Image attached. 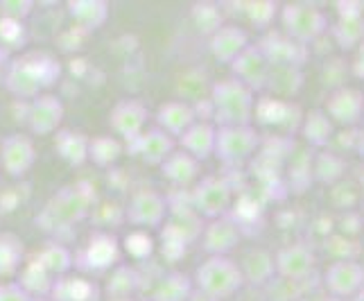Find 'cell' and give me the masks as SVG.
Instances as JSON below:
<instances>
[{
	"label": "cell",
	"instance_id": "cell-1",
	"mask_svg": "<svg viewBox=\"0 0 364 301\" xmlns=\"http://www.w3.org/2000/svg\"><path fill=\"white\" fill-rule=\"evenodd\" d=\"M59 78H61L59 61L48 53L32 50V53H25L9 61L3 75V86L16 100L32 102V100L43 95L50 86H55Z\"/></svg>",
	"mask_w": 364,
	"mask_h": 301
},
{
	"label": "cell",
	"instance_id": "cell-2",
	"mask_svg": "<svg viewBox=\"0 0 364 301\" xmlns=\"http://www.w3.org/2000/svg\"><path fill=\"white\" fill-rule=\"evenodd\" d=\"M93 193L86 184H70L57 191L48 199L46 206L36 213V227L46 233H61L73 227L75 222L84 220L93 208Z\"/></svg>",
	"mask_w": 364,
	"mask_h": 301
},
{
	"label": "cell",
	"instance_id": "cell-3",
	"mask_svg": "<svg viewBox=\"0 0 364 301\" xmlns=\"http://www.w3.org/2000/svg\"><path fill=\"white\" fill-rule=\"evenodd\" d=\"M36 157L39 154H36L32 136L23 132L9 134L0 143V168L11 179H23L34 168Z\"/></svg>",
	"mask_w": 364,
	"mask_h": 301
},
{
	"label": "cell",
	"instance_id": "cell-4",
	"mask_svg": "<svg viewBox=\"0 0 364 301\" xmlns=\"http://www.w3.org/2000/svg\"><path fill=\"white\" fill-rule=\"evenodd\" d=\"M64 122V102L53 95L43 93L28 105V114H25V125L34 136H50L57 134Z\"/></svg>",
	"mask_w": 364,
	"mask_h": 301
},
{
	"label": "cell",
	"instance_id": "cell-5",
	"mask_svg": "<svg viewBox=\"0 0 364 301\" xmlns=\"http://www.w3.org/2000/svg\"><path fill=\"white\" fill-rule=\"evenodd\" d=\"M199 285H202L204 295L208 297H227L233 292L242 281V274L233 268L229 260L224 258H213L204 268H199Z\"/></svg>",
	"mask_w": 364,
	"mask_h": 301
},
{
	"label": "cell",
	"instance_id": "cell-6",
	"mask_svg": "<svg viewBox=\"0 0 364 301\" xmlns=\"http://www.w3.org/2000/svg\"><path fill=\"white\" fill-rule=\"evenodd\" d=\"M120 258V247L114 236L109 233H93L89 243L80 252L75 265L84 272H102L109 270Z\"/></svg>",
	"mask_w": 364,
	"mask_h": 301
},
{
	"label": "cell",
	"instance_id": "cell-7",
	"mask_svg": "<svg viewBox=\"0 0 364 301\" xmlns=\"http://www.w3.org/2000/svg\"><path fill=\"white\" fill-rule=\"evenodd\" d=\"M145 118H147L145 107L138 102V100H122V102H118L111 109L109 125L118 136H122V139L136 141L138 136H141Z\"/></svg>",
	"mask_w": 364,
	"mask_h": 301
},
{
	"label": "cell",
	"instance_id": "cell-8",
	"mask_svg": "<svg viewBox=\"0 0 364 301\" xmlns=\"http://www.w3.org/2000/svg\"><path fill=\"white\" fill-rule=\"evenodd\" d=\"M215 102L218 111L224 116V120L237 122L240 118L249 116L251 97L237 82H224L215 89Z\"/></svg>",
	"mask_w": 364,
	"mask_h": 301
},
{
	"label": "cell",
	"instance_id": "cell-9",
	"mask_svg": "<svg viewBox=\"0 0 364 301\" xmlns=\"http://www.w3.org/2000/svg\"><path fill=\"white\" fill-rule=\"evenodd\" d=\"M163 213H166V204L154 191H141L136 193L132 204L127 208V218L136 227H156L161 222Z\"/></svg>",
	"mask_w": 364,
	"mask_h": 301
},
{
	"label": "cell",
	"instance_id": "cell-10",
	"mask_svg": "<svg viewBox=\"0 0 364 301\" xmlns=\"http://www.w3.org/2000/svg\"><path fill=\"white\" fill-rule=\"evenodd\" d=\"M89 147H91V139H86L77 130H59L55 134L57 154L66 163H70V166H82L89 159Z\"/></svg>",
	"mask_w": 364,
	"mask_h": 301
},
{
	"label": "cell",
	"instance_id": "cell-11",
	"mask_svg": "<svg viewBox=\"0 0 364 301\" xmlns=\"http://www.w3.org/2000/svg\"><path fill=\"white\" fill-rule=\"evenodd\" d=\"M285 25L287 32L294 34L299 43H304L308 36H315L323 28V19L317 9L310 7H287L285 9Z\"/></svg>",
	"mask_w": 364,
	"mask_h": 301
},
{
	"label": "cell",
	"instance_id": "cell-12",
	"mask_svg": "<svg viewBox=\"0 0 364 301\" xmlns=\"http://www.w3.org/2000/svg\"><path fill=\"white\" fill-rule=\"evenodd\" d=\"M25 265V245L11 231H0V277H18Z\"/></svg>",
	"mask_w": 364,
	"mask_h": 301
},
{
	"label": "cell",
	"instance_id": "cell-13",
	"mask_svg": "<svg viewBox=\"0 0 364 301\" xmlns=\"http://www.w3.org/2000/svg\"><path fill=\"white\" fill-rule=\"evenodd\" d=\"M16 281L32 297H48L50 292H53V285H55V277L43 268V263L39 258L25 260V265L18 272V279Z\"/></svg>",
	"mask_w": 364,
	"mask_h": 301
},
{
	"label": "cell",
	"instance_id": "cell-14",
	"mask_svg": "<svg viewBox=\"0 0 364 301\" xmlns=\"http://www.w3.org/2000/svg\"><path fill=\"white\" fill-rule=\"evenodd\" d=\"M70 16L77 21L84 30H97L102 28L109 16V5L105 0H70L68 3Z\"/></svg>",
	"mask_w": 364,
	"mask_h": 301
},
{
	"label": "cell",
	"instance_id": "cell-15",
	"mask_svg": "<svg viewBox=\"0 0 364 301\" xmlns=\"http://www.w3.org/2000/svg\"><path fill=\"white\" fill-rule=\"evenodd\" d=\"M254 134L249 130H224L218 136V154H222L227 161L245 159L254 147Z\"/></svg>",
	"mask_w": 364,
	"mask_h": 301
},
{
	"label": "cell",
	"instance_id": "cell-16",
	"mask_svg": "<svg viewBox=\"0 0 364 301\" xmlns=\"http://www.w3.org/2000/svg\"><path fill=\"white\" fill-rule=\"evenodd\" d=\"M91 295H93V285L86 279H82V277H59V279H55L50 299L53 301H89Z\"/></svg>",
	"mask_w": 364,
	"mask_h": 301
},
{
	"label": "cell",
	"instance_id": "cell-17",
	"mask_svg": "<svg viewBox=\"0 0 364 301\" xmlns=\"http://www.w3.org/2000/svg\"><path fill=\"white\" fill-rule=\"evenodd\" d=\"M36 258H39V260L43 263V268H46L50 274H53L55 279L64 277V274L73 268V263H75L73 254H70L68 249H66L64 245H61V243H57V241L46 243Z\"/></svg>",
	"mask_w": 364,
	"mask_h": 301
},
{
	"label": "cell",
	"instance_id": "cell-18",
	"mask_svg": "<svg viewBox=\"0 0 364 301\" xmlns=\"http://www.w3.org/2000/svg\"><path fill=\"white\" fill-rule=\"evenodd\" d=\"M227 204H229V188L224 181L210 179L199 188V193H197L199 211L204 208V213H208V216H215V213L222 211Z\"/></svg>",
	"mask_w": 364,
	"mask_h": 301
},
{
	"label": "cell",
	"instance_id": "cell-19",
	"mask_svg": "<svg viewBox=\"0 0 364 301\" xmlns=\"http://www.w3.org/2000/svg\"><path fill=\"white\" fill-rule=\"evenodd\" d=\"M138 147L143 149V159L149 161V163H159L163 161L168 154H170V149H172V141H170V136L166 132H145L138 136Z\"/></svg>",
	"mask_w": 364,
	"mask_h": 301
},
{
	"label": "cell",
	"instance_id": "cell-20",
	"mask_svg": "<svg viewBox=\"0 0 364 301\" xmlns=\"http://www.w3.org/2000/svg\"><path fill=\"white\" fill-rule=\"evenodd\" d=\"M191 118H193L191 109L179 102L163 105L159 109V122H161V127L166 130V134H186Z\"/></svg>",
	"mask_w": 364,
	"mask_h": 301
},
{
	"label": "cell",
	"instance_id": "cell-21",
	"mask_svg": "<svg viewBox=\"0 0 364 301\" xmlns=\"http://www.w3.org/2000/svg\"><path fill=\"white\" fill-rule=\"evenodd\" d=\"M120 152H122V145L114 136H95V139H91L89 159L100 168H107L111 163H116Z\"/></svg>",
	"mask_w": 364,
	"mask_h": 301
},
{
	"label": "cell",
	"instance_id": "cell-22",
	"mask_svg": "<svg viewBox=\"0 0 364 301\" xmlns=\"http://www.w3.org/2000/svg\"><path fill=\"white\" fill-rule=\"evenodd\" d=\"M245 48V34L235 28H224L218 32L215 41H213V50L222 61H231L233 57H240Z\"/></svg>",
	"mask_w": 364,
	"mask_h": 301
},
{
	"label": "cell",
	"instance_id": "cell-23",
	"mask_svg": "<svg viewBox=\"0 0 364 301\" xmlns=\"http://www.w3.org/2000/svg\"><path fill=\"white\" fill-rule=\"evenodd\" d=\"M364 107V97L358 91H340L331 100V114L344 122V111H348V122L360 118V111Z\"/></svg>",
	"mask_w": 364,
	"mask_h": 301
},
{
	"label": "cell",
	"instance_id": "cell-24",
	"mask_svg": "<svg viewBox=\"0 0 364 301\" xmlns=\"http://www.w3.org/2000/svg\"><path fill=\"white\" fill-rule=\"evenodd\" d=\"M281 270L285 274H290V279H299L301 274L308 270V265L312 263V256L306 252L304 247H290L281 252Z\"/></svg>",
	"mask_w": 364,
	"mask_h": 301
},
{
	"label": "cell",
	"instance_id": "cell-25",
	"mask_svg": "<svg viewBox=\"0 0 364 301\" xmlns=\"http://www.w3.org/2000/svg\"><path fill=\"white\" fill-rule=\"evenodd\" d=\"M25 41H28V30H25V23L0 16V43H3L11 53V50L23 48Z\"/></svg>",
	"mask_w": 364,
	"mask_h": 301
},
{
	"label": "cell",
	"instance_id": "cell-26",
	"mask_svg": "<svg viewBox=\"0 0 364 301\" xmlns=\"http://www.w3.org/2000/svg\"><path fill=\"white\" fill-rule=\"evenodd\" d=\"M213 141H215V136H213V130L202 125V127H193L188 130L186 136H183V143L188 147V152H193L197 157H208L210 147H213Z\"/></svg>",
	"mask_w": 364,
	"mask_h": 301
},
{
	"label": "cell",
	"instance_id": "cell-27",
	"mask_svg": "<svg viewBox=\"0 0 364 301\" xmlns=\"http://www.w3.org/2000/svg\"><path fill=\"white\" fill-rule=\"evenodd\" d=\"M188 285L181 279V274H170L156 287V301H186Z\"/></svg>",
	"mask_w": 364,
	"mask_h": 301
},
{
	"label": "cell",
	"instance_id": "cell-28",
	"mask_svg": "<svg viewBox=\"0 0 364 301\" xmlns=\"http://www.w3.org/2000/svg\"><path fill=\"white\" fill-rule=\"evenodd\" d=\"M136 287V272L129 270V268H118L114 274L109 277V283H107V292L111 297H118V299H124L132 290Z\"/></svg>",
	"mask_w": 364,
	"mask_h": 301
},
{
	"label": "cell",
	"instance_id": "cell-29",
	"mask_svg": "<svg viewBox=\"0 0 364 301\" xmlns=\"http://www.w3.org/2000/svg\"><path fill=\"white\" fill-rule=\"evenodd\" d=\"M32 9H34L32 0H3L0 3V16L11 21H25Z\"/></svg>",
	"mask_w": 364,
	"mask_h": 301
},
{
	"label": "cell",
	"instance_id": "cell-30",
	"mask_svg": "<svg viewBox=\"0 0 364 301\" xmlns=\"http://www.w3.org/2000/svg\"><path fill=\"white\" fill-rule=\"evenodd\" d=\"M21 188H25V184L0 188V213H9V211H14V208L23 202V199L28 197V195H21Z\"/></svg>",
	"mask_w": 364,
	"mask_h": 301
},
{
	"label": "cell",
	"instance_id": "cell-31",
	"mask_svg": "<svg viewBox=\"0 0 364 301\" xmlns=\"http://www.w3.org/2000/svg\"><path fill=\"white\" fill-rule=\"evenodd\" d=\"M124 247H127V252L136 258H141L145 254L152 252V241H149V236L143 233V231H136L132 236H127V243H124Z\"/></svg>",
	"mask_w": 364,
	"mask_h": 301
},
{
	"label": "cell",
	"instance_id": "cell-32",
	"mask_svg": "<svg viewBox=\"0 0 364 301\" xmlns=\"http://www.w3.org/2000/svg\"><path fill=\"white\" fill-rule=\"evenodd\" d=\"M34 297L18 281L0 283V301H32Z\"/></svg>",
	"mask_w": 364,
	"mask_h": 301
},
{
	"label": "cell",
	"instance_id": "cell-33",
	"mask_svg": "<svg viewBox=\"0 0 364 301\" xmlns=\"http://www.w3.org/2000/svg\"><path fill=\"white\" fill-rule=\"evenodd\" d=\"M355 73L360 78H364V46L360 48V55H358V61H355Z\"/></svg>",
	"mask_w": 364,
	"mask_h": 301
},
{
	"label": "cell",
	"instance_id": "cell-34",
	"mask_svg": "<svg viewBox=\"0 0 364 301\" xmlns=\"http://www.w3.org/2000/svg\"><path fill=\"white\" fill-rule=\"evenodd\" d=\"M5 64H9V50L0 43V68H3Z\"/></svg>",
	"mask_w": 364,
	"mask_h": 301
},
{
	"label": "cell",
	"instance_id": "cell-35",
	"mask_svg": "<svg viewBox=\"0 0 364 301\" xmlns=\"http://www.w3.org/2000/svg\"><path fill=\"white\" fill-rule=\"evenodd\" d=\"M186 301H213V297H208V295H195V297L186 299Z\"/></svg>",
	"mask_w": 364,
	"mask_h": 301
},
{
	"label": "cell",
	"instance_id": "cell-36",
	"mask_svg": "<svg viewBox=\"0 0 364 301\" xmlns=\"http://www.w3.org/2000/svg\"><path fill=\"white\" fill-rule=\"evenodd\" d=\"M32 301H53V299H50V297H34Z\"/></svg>",
	"mask_w": 364,
	"mask_h": 301
},
{
	"label": "cell",
	"instance_id": "cell-37",
	"mask_svg": "<svg viewBox=\"0 0 364 301\" xmlns=\"http://www.w3.org/2000/svg\"><path fill=\"white\" fill-rule=\"evenodd\" d=\"M362 154H364V139H362Z\"/></svg>",
	"mask_w": 364,
	"mask_h": 301
}]
</instances>
